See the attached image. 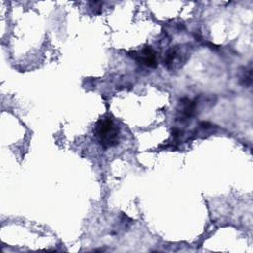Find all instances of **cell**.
Returning <instances> with one entry per match:
<instances>
[{"mask_svg": "<svg viewBox=\"0 0 253 253\" xmlns=\"http://www.w3.org/2000/svg\"><path fill=\"white\" fill-rule=\"evenodd\" d=\"M179 59V51H178V48L177 47H173L172 49L168 50L167 52L165 53V56H164V60H163V63L164 66L167 68V69H172L175 65V62Z\"/></svg>", "mask_w": 253, "mask_h": 253, "instance_id": "obj_4", "label": "cell"}, {"mask_svg": "<svg viewBox=\"0 0 253 253\" xmlns=\"http://www.w3.org/2000/svg\"><path fill=\"white\" fill-rule=\"evenodd\" d=\"M94 136L103 149H111L119 145L120 129L111 117H105L96 123Z\"/></svg>", "mask_w": 253, "mask_h": 253, "instance_id": "obj_1", "label": "cell"}, {"mask_svg": "<svg viewBox=\"0 0 253 253\" xmlns=\"http://www.w3.org/2000/svg\"><path fill=\"white\" fill-rule=\"evenodd\" d=\"M251 73H252V70L249 69V70H245V73L243 74V76H241V82L244 86H249L251 84Z\"/></svg>", "mask_w": 253, "mask_h": 253, "instance_id": "obj_5", "label": "cell"}, {"mask_svg": "<svg viewBox=\"0 0 253 253\" xmlns=\"http://www.w3.org/2000/svg\"><path fill=\"white\" fill-rule=\"evenodd\" d=\"M179 113L181 120L191 119L196 113V102L189 98H183L180 101Z\"/></svg>", "mask_w": 253, "mask_h": 253, "instance_id": "obj_3", "label": "cell"}, {"mask_svg": "<svg viewBox=\"0 0 253 253\" xmlns=\"http://www.w3.org/2000/svg\"><path fill=\"white\" fill-rule=\"evenodd\" d=\"M129 55L148 68L155 69L157 67L156 52L152 47H146L141 51H132Z\"/></svg>", "mask_w": 253, "mask_h": 253, "instance_id": "obj_2", "label": "cell"}]
</instances>
